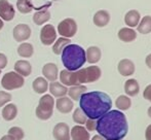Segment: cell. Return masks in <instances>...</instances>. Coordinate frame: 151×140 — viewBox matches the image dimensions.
Segmentation results:
<instances>
[{
    "instance_id": "12",
    "label": "cell",
    "mask_w": 151,
    "mask_h": 140,
    "mask_svg": "<svg viewBox=\"0 0 151 140\" xmlns=\"http://www.w3.org/2000/svg\"><path fill=\"white\" fill-rule=\"evenodd\" d=\"M42 74L47 82H56L59 77V69L55 63H46L42 67Z\"/></svg>"
},
{
    "instance_id": "9",
    "label": "cell",
    "mask_w": 151,
    "mask_h": 140,
    "mask_svg": "<svg viewBox=\"0 0 151 140\" xmlns=\"http://www.w3.org/2000/svg\"><path fill=\"white\" fill-rule=\"evenodd\" d=\"M12 34H14V38L16 41H26L31 36V28L27 24H19L14 28Z\"/></svg>"
},
{
    "instance_id": "7",
    "label": "cell",
    "mask_w": 151,
    "mask_h": 140,
    "mask_svg": "<svg viewBox=\"0 0 151 140\" xmlns=\"http://www.w3.org/2000/svg\"><path fill=\"white\" fill-rule=\"evenodd\" d=\"M76 32H77V24H76L75 20H73V19L68 18L59 23L58 33L62 37L69 38L70 39L71 37L75 36Z\"/></svg>"
},
{
    "instance_id": "38",
    "label": "cell",
    "mask_w": 151,
    "mask_h": 140,
    "mask_svg": "<svg viewBox=\"0 0 151 140\" xmlns=\"http://www.w3.org/2000/svg\"><path fill=\"white\" fill-rule=\"evenodd\" d=\"M145 138H146V140H151V124L147 127V128H146Z\"/></svg>"
},
{
    "instance_id": "6",
    "label": "cell",
    "mask_w": 151,
    "mask_h": 140,
    "mask_svg": "<svg viewBox=\"0 0 151 140\" xmlns=\"http://www.w3.org/2000/svg\"><path fill=\"white\" fill-rule=\"evenodd\" d=\"M25 79L22 75L17 73L16 71H9L3 75L1 79V86L4 90L12 91L20 89L24 86Z\"/></svg>"
},
{
    "instance_id": "3",
    "label": "cell",
    "mask_w": 151,
    "mask_h": 140,
    "mask_svg": "<svg viewBox=\"0 0 151 140\" xmlns=\"http://www.w3.org/2000/svg\"><path fill=\"white\" fill-rule=\"evenodd\" d=\"M102 71L98 66H88L86 68H80L76 71H69L67 69L62 70L59 74L60 82L66 87L79 86V84L95 82L100 79Z\"/></svg>"
},
{
    "instance_id": "35",
    "label": "cell",
    "mask_w": 151,
    "mask_h": 140,
    "mask_svg": "<svg viewBox=\"0 0 151 140\" xmlns=\"http://www.w3.org/2000/svg\"><path fill=\"white\" fill-rule=\"evenodd\" d=\"M84 125H86V127H84V128H86L88 132H93V131H96V129H97V121H96V120L88 118Z\"/></svg>"
},
{
    "instance_id": "24",
    "label": "cell",
    "mask_w": 151,
    "mask_h": 140,
    "mask_svg": "<svg viewBox=\"0 0 151 140\" xmlns=\"http://www.w3.org/2000/svg\"><path fill=\"white\" fill-rule=\"evenodd\" d=\"M86 88L84 84H79V86H73L70 87V89H68V96L72 101H79L80 97L82 96V94L86 93Z\"/></svg>"
},
{
    "instance_id": "8",
    "label": "cell",
    "mask_w": 151,
    "mask_h": 140,
    "mask_svg": "<svg viewBox=\"0 0 151 140\" xmlns=\"http://www.w3.org/2000/svg\"><path fill=\"white\" fill-rule=\"evenodd\" d=\"M57 40V31L52 25H44L40 30V41L44 45H50Z\"/></svg>"
},
{
    "instance_id": "32",
    "label": "cell",
    "mask_w": 151,
    "mask_h": 140,
    "mask_svg": "<svg viewBox=\"0 0 151 140\" xmlns=\"http://www.w3.org/2000/svg\"><path fill=\"white\" fill-rule=\"evenodd\" d=\"M72 118H73V121L76 123V124L80 125V126L86 124V120H88V118H86V115L84 114V112L82 111L79 107L76 108V109L74 110L73 114H72Z\"/></svg>"
},
{
    "instance_id": "17",
    "label": "cell",
    "mask_w": 151,
    "mask_h": 140,
    "mask_svg": "<svg viewBox=\"0 0 151 140\" xmlns=\"http://www.w3.org/2000/svg\"><path fill=\"white\" fill-rule=\"evenodd\" d=\"M14 71L23 77H28L32 72V66L27 60H19L14 63Z\"/></svg>"
},
{
    "instance_id": "28",
    "label": "cell",
    "mask_w": 151,
    "mask_h": 140,
    "mask_svg": "<svg viewBox=\"0 0 151 140\" xmlns=\"http://www.w3.org/2000/svg\"><path fill=\"white\" fill-rule=\"evenodd\" d=\"M115 106L118 108V110L120 111H125V110H129L132 106V100L129 96L127 95H120L117 97L115 101Z\"/></svg>"
},
{
    "instance_id": "42",
    "label": "cell",
    "mask_w": 151,
    "mask_h": 140,
    "mask_svg": "<svg viewBox=\"0 0 151 140\" xmlns=\"http://www.w3.org/2000/svg\"><path fill=\"white\" fill-rule=\"evenodd\" d=\"M147 114H148V116L151 118V106L149 108H148V110H147Z\"/></svg>"
},
{
    "instance_id": "39",
    "label": "cell",
    "mask_w": 151,
    "mask_h": 140,
    "mask_svg": "<svg viewBox=\"0 0 151 140\" xmlns=\"http://www.w3.org/2000/svg\"><path fill=\"white\" fill-rule=\"evenodd\" d=\"M145 62H146V65H147L148 68L151 69V54L147 55V57H146V59H145Z\"/></svg>"
},
{
    "instance_id": "11",
    "label": "cell",
    "mask_w": 151,
    "mask_h": 140,
    "mask_svg": "<svg viewBox=\"0 0 151 140\" xmlns=\"http://www.w3.org/2000/svg\"><path fill=\"white\" fill-rule=\"evenodd\" d=\"M55 140H70V128L66 123H58L52 129Z\"/></svg>"
},
{
    "instance_id": "29",
    "label": "cell",
    "mask_w": 151,
    "mask_h": 140,
    "mask_svg": "<svg viewBox=\"0 0 151 140\" xmlns=\"http://www.w3.org/2000/svg\"><path fill=\"white\" fill-rule=\"evenodd\" d=\"M71 43V40L69 38L65 37H60L59 39H57L54 42V45H52V52L56 55H61L63 50L68 45V44Z\"/></svg>"
},
{
    "instance_id": "20",
    "label": "cell",
    "mask_w": 151,
    "mask_h": 140,
    "mask_svg": "<svg viewBox=\"0 0 151 140\" xmlns=\"http://www.w3.org/2000/svg\"><path fill=\"white\" fill-rule=\"evenodd\" d=\"M86 58L88 63L90 64H96L102 58V52L98 46L91 45L86 51Z\"/></svg>"
},
{
    "instance_id": "36",
    "label": "cell",
    "mask_w": 151,
    "mask_h": 140,
    "mask_svg": "<svg viewBox=\"0 0 151 140\" xmlns=\"http://www.w3.org/2000/svg\"><path fill=\"white\" fill-rule=\"evenodd\" d=\"M143 97L147 101L151 102V84H148V86L145 88V90L143 91Z\"/></svg>"
},
{
    "instance_id": "41",
    "label": "cell",
    "mask_w": 151,
    "mask_h": 140,
    "mask_svg": "<svg viewBox=\"0 0 151 140\" xmlns=\"http://www.w3.org/2000/svg\"><path fill=\"white\" fill-rule=\"evenodd\" d=\"M91 140H106V139L104 138V137H102L101 135L98 134V135H95V136H93Z\"/></svg>"
},
{
    "instance_id": "18",
    "label": "cell",
    "mask_w": 151,
    "mask_h": 140,
    "mask_svg": "<svg viewBox=\"0 0 151 140\" xmlns=\"http://www.w3.org/2000/svg\"><path fill=\"white\" fill-rule=\"evenodd\" d=\"M93 24L97 27H105L110 22V14L105 9H101L95 14L93 18Z\"/></svg>"
},
{
    "instance_id": "19",
    "label": "cell",
    "mask_w": 151,
    "mask_h": 140,
    "mask_svg": "<svg viewBox=\"0 0 151 140\" xmlns=\"http://www.w3.org/2000/svg\"><path fill=\"white\" fill-rule=\"evenodd\" d=\"M141 20V16L140 12L136 9H132L125 14L124 16V23L127 25L129 28H135L139 25V22Z\"/></svg>"
},
{
    "instance_id": "23",
    "label": "cell",
    "mask_w": 151,
    "mask_h": 140,
    "mask_svg": "<svg viewBox=\"0 0 151 140\" xmlns=\"http://www.w3.org/2000/svg\"><path fill=\"white\" fill-rule=\"evenodd\" d=\"M118 38L123 42H132L137 38V32L134 30L133 28H129V27H124L121 28L117 33Z\"/></svg>"
},
{
    "instance_id": "13",
    "label": "cell",
    "mask_w": 151,
    "mask_h": 140,
    "mask_svg": "<svg viewBox=\"0 0 151 140\" xmlns=\"http://www.w3.org/2000/svg\"><path fill=\"white\" fill-rule=\"evenodd\" d=\"M55 104H56V108L58 109V111L64 114L70 113L74 108L73 101H72L69 97H66V96L58 98Z\"/></svg>"
},
{
    "instance_id": "22",
    "label": "cell",
    "mask_w": 151,
    "mask_h": 140,
    "mask_svg": "<svg viewBox=\"0 0 151 140\" xmlns=\"http://www.w3.org/2000/svg\"><path fill=\"white\" fill-rule=\"evenodd\" d=\"M18 115V107L14 103H8V104L4 105V107L2 108V118L3 120L10 122L14 121Z\"/></svg>"
},
{
    "instance_id": "1",
    "label": "cell",
    "mask_w": 151,
    "mask_h": 140,
    "mask_svg": "<svg viewBox=\"0 0 151 140\" xmlns=\"http://www.w3.org/2000/svg\"><path fill=\"white\" fill-rule=\"evenodd\" d=\"M96 130L106 140H122L129 132L127 116L120 110H109L98 118Z\"/></svg>"
},
{
    "instance_id": "27",
    "label": "cell",
    "mask_w": 151,
    "mask_h": 140,
    "mask_svg": "<svg viewBox=\"0 0 151 140\" xmlns=\"http://www.w3.org/2000/svg\"><path fill=\"white\" fill-rule=\"evenodd\" d=\"M18 54L22 58H31L34 54L33 45L29 42H22L18 48Z\"/></svg>"
},
{
    "instance_id": "40",
    "label": "cell",
    "mask_w": 151,
    "mask_h": 140,
    "mask_svg": "<svg viewBox=\"0 0 151 140\" xmlns=\"http://www.w3.org/2000/svg\"><path fill=\"white\" fill-rule=\"evenodd\" d=\"M0 140H14V138H12L10 135H8V134H6V135H4V136H2L1 137V139Z\"/></svg>"
},
{
    "instance_id": "34",
    "label": "cell",
    "mask_w": 151,
    "mask_h": 140,
    "mask_svg": "<svg viewBox=\"0 0 151 140\" xmlns=\"http://www.w3.org/2000/svg\"><path fill=\"white\" fill-rule=\"evenodd\" d=\"M12 95L4 91H0V107H3L4 105L8 104L12 101Z\"/></svg>"
},
{
    "instance_id": "16",
    "label": "cell",
    "mask_w": 151,
    "mask_h": 140,
    "mask_svg": "<svg viewBox=\"0 0 151 140\" xmlns=\"http://www.w3.org/2000/svg\"><path fill=\"white\" fill-rule=\"evenodd\" d=\"M48 90L50 92V95L56 98H61V97H65L68 93V88L61 82H52L48 84Z\"/></svg>"
},
{
    "instance_id": "21",
    "label": "cell",
    "mask_w": 151,
    "mask_h": 140,
    "mask_svg": "<svg viewBox=\"0 0 151 140\" xmlns=\"http://www.w3.org/2000/svg\"><path fill=\"white\" fill-rule=\"evenodd\" d=\"M124 92L127 96L135 97L140 92V84L137 79L135 78H129L124 82Z\"/></svg>"
},
{
    "instance_id": "14",
    "label": "cell",
    "mask_w": 151,
    "mask_h": 140,
    "mask_svg": "<svg viewBox=\"0 0 151 140\" xmlns=\"http://www.w3.org/2000/svg\"><path fill=\"white\" fill-rule=\"evenodd\" d=\"M70 139L71 140H91L90 132L83 126L76 125L70 130Z\"/></svg>"
},
{
    "instance_id": "10",
    "label": "cell",
    "mask_w": 151,
    "mask_h": 140,
    "mask_svg": "<svg viewBox=\"0 0 151 140\" xmlns=\"http://www.w3.org/2000/svg\"><path fill=\"white\" fill-rule=\"evenodd\" d=\"M16 14L14 6L7 0H0V19L3 21H12Z\"/></svg>"
},
{
    "instance_id": "37",
    "label": "cell",
    "mask_w": 151,
    "mask_h": 140,
    "mask_svg": "<svg viewBox=\"0 0 151 140\" xmlns=\"http://www.w3.org/2000/svg\"><path fill=\"white\" fill-rule=\"evenodd\" d=\"M6 66H7V57L0 53V70L4 69Z\"/></svg>"
},
{
    "instance_id": "25",
    "label": "cell",
    "mask_w": 151,
    "mask_h": 140,
    "mask_svg": "<svg viewBox=\"0 0 151 140\" xmlns=\"http://www.w3.org/2000/svg\"><path fill=\"white\" fill-rule=\"evenodd\" d=\"M32 88H33L34 92L37 94H45L48 90V82L44 77H39L35 78L34 82H32Z\"/></svg>"
},
{
    "instance_id": "33",
    "label": "cell",
    "mask_w": 151,
    "mask_h": 140,
    "mask_svg": "<svg viewBox=\"0 0 151 140\" xmlns=\"http://www.w3.org/2000/svg\"><path fill=\"white\" fill-rule=\"evenodd\" d=\"M8 135L12 137L14 140H23L25 137V132L20 127H12L7 132Z\"/></svg>"
},
{
    "instance_id": "5",
    "label": "cell",
    "mask_w": 151,
    "mask_h": 140,
    "mask_svg": "<svg viewBox=\"0 0 151 140\" xmlns=\"http://www.w3.org/2000/svg\"><path fill=\"white\" fill-rule=\"evenodd\" d=\"M55 99L50 94H44L39 99V103L36 107L35 113L39 120L47 121L52 116L55 108Z\"/></svg>"
},
{
    "instance_id": "2",
    "label": "cell",
    "mask_w": 151,
    "mask_h": 140,
    "mask_svg": "<svg viewBox=\"0 0 151 140\" xmlns=\"http://www.w3.org/2000/svg\"><path fill=\"white\" fill-rule=\"evenodd\" d=\"M112 107V100L109 95L100 91H93L82 94L79 99V108L88 118L98 120L107 113Z\"/></svg>"
},
{
    "instance_id": "43",
    "label": "cell",
    "mask_w": 151,
    "mask_h": 140,
    "mask_svg": "<svg viewBox=\"0 0 151 140\" xmlns=\"http://www.w3.org/2000/svg\"><path fill=\"white\" fill-rule=\"evenodd\" d=\"M3 26H4V23H3V21L0 19V30H1L2 28H3Z\"/></svg>"
},
{
    "instance_id": "44",
    "label": "cell",
    "mask_w": 151,
    "mask_h": 140,
    "mask_svg": "<svg viewBox=\"0 0 151 140\" xmlns=\"http://www.w3.org/2000/svg\"><path fill=\"white\" fill-rule=\"evenodd\" d=\"M0 74H1V70H0Z\"/></svg>"
},
{
    "instance_id": "4",
    "label": "cell",
    "mask_w": 151,
    "mask_h": 140,
    "mask_svg": "<svg viewBox=\"0 0 151 140\" xmlns=\"http://www.w3.org/2000/svg\"><path fill=\"white\" fill-rule=\"evenodd\" d=\"M62 62L69 71L80 69L86 62V50L78 44H68L62 52Z\"/></svg>"
},
{
    "instance_id": "15",
    "label": "cell",
    "mask_w": 151,
    "mask_h": 140,
    "mask_svg": "<svg viewBox=\"0 0 151 140\" xmlns=\"http://www.w3.org/2000/svg\"><path fill=\"white\" fill-rule=\"evenodd\" d=\"M117 70L122 76H131L135 73L136 67L132 60H129V59H122L118 63Z\"/></svg>"
},
{
    "instance_id": "30",
    "label": "cell",
    "mask_w": 151,
    "mask_h": 140,
    "mask_svg": "<svg viewBox=\"0 0 151 140\" xmlns=\"http://www.w3.org/2000/svg\"><path fill=\"white\" fill-rule=\"evenodd\" d=\"M138 31L142 34H148L151 32V16H146L142 20H140Z\"/></svg>"
},
{
    "instance_id": "26",
    "label": "cell",
    "mask_w": 151,
    "mask_h": 140,
    "mask_svg": "<svg viewBox=\"0 0 151 140\" xmlns=\"http://www.w3.org/2000/svg\"><path fill=\"white\" fill-rule=\"evenodd\" d=\"M50 20V12L47 9H42L38 10L34 14L33 16V22L35 25L41 26V25L45 24L46 22Z\"/></svg>"
},
{
    "instance_id": "31",
    "label": "cell",
    "mask_w": 151,
    "mask_h": 140,
    "mask_svg": "<svg viewBox=\"0 0 151 140\" xmlns=\"http://www.w3.org/2000/svg\"><path fill=\"white\" fill-rule=\"evenodd\" d=\"M17 8L22 14H30L33 9V5L31 3V0H18Z\"/></svg>"
}]
</instances>
